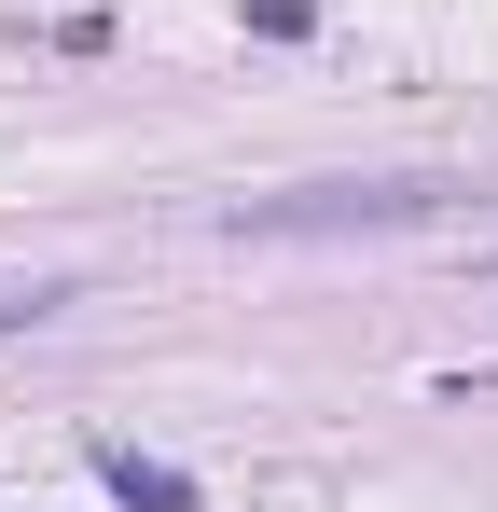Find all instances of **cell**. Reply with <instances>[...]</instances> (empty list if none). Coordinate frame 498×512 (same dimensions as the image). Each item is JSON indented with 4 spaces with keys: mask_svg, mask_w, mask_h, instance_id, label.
I'll return each instance as SVG.
<instances>
[{
    "mask_svg": "<svg viewBox=\"0 0 498 512\" xmlns=\"http://www.w3.org/2000/svg\"><path fill=\"white\" fill-rule=\"evenodd\" d=\"M457 222V180H305V194H236L222 236H429Z\"/></svg>",
    "mask_w": 498,
    "mask_h": 512,
    "instance_id": "6da1fadb",
    "label": "cell"
},
{
    "mask_svg": "<svg viewBox=\"0 0 498 512\" xmlns=\"http://www.w3.org/2000/svg\"><path fill=\"white\" fill-rule=\"evenodd\" d=\"M97 471H111V499H139V512H194V485H180V471H153L139 443H97Z\"/></svg>",
    "mask_w": 498,
    "mask_h": 512,
    "instance_id": "7a4b0ae2",
    "label": "cell"
}]
</instances>
